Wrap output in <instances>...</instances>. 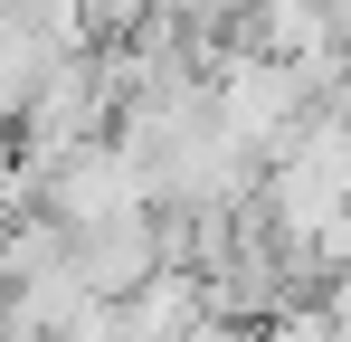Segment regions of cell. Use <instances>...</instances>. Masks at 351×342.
<instances>
[{"label": "cell", "mask_w": 351, "mask_h": 342, "mask_svg": "<svg viewBox=\"0 0 351 342\" xmlns=\"http://www.w3.org/2000/svg\"><path fill=\"white\" fill-rule=\"evenodd\" d=\"M209 114L228 124V143L247 152H276L294 124H304V67L276 48H237L219 57V76H209Z\"/></svg>", "instance_id": "cell-1"}, {"label": "cell", "mask_w": 351, "mask_h": 342, "mask_svg": "<svg viewBox=\"0 0 351 342\" xmlns=\"http://www.w3.org/2000/svg\"><path fill=\"white\" fill-rule=\"evenodd\" d=\"M190 323H209V295L180 266H152L133 295H114V342H180Z\"/></svg>", "instance_id": "cell-3"}, {"label": "cell", "mask_w": 351, "mask_h": 342, "mask_svg": "<svg viewBox=\"0 0 351 342\" xmlns=\"http://www.w3.org/2000/svg\"><path fill=\"white\" fill-rule=\"evenodd\" d=\"M38 190H48V219L58 228H95V219H123V209H143L152 200V162L133 152V143H76L66 162L38 171Z\"/></svg>", "instance_id": "cell-2"}]
</instances>
